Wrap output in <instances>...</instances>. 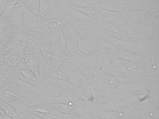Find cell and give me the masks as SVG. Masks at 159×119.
Masks as SVG:
<instances>
[{"instance_id":"9a60e30c","label":"cell","mask_w":159,"mask_h":119,"mask_svg":"<svg viewBox=\"0 0 159 119\" xmlns=\"http://www.w3.org/2000/svg\"><path fill=\"white\" fill-rule=\"evenodd\" d=\"M102 10L107 15V19L111 23L119 26H123L127 23L126 17V12H115Z\"/></svg>"},{"instance_id":"d6986e66","label":"cell","mask_w":159,"mask_h":119,"mask_svg":"<svg viewBox=\"0 0 159 119\" xmlns=\"http://www.w3.org/2000/svg\"><path fill=\"white\" fill-rule=\"evenodd\" d=\"M48 78H49V81L52 83L59 88H62V89L70 91V92H73L74 93H77L81 90V89L75 86L74 85L72 84L68 80L56 79V78H53L50 76H49Z\"/></svg>"},{"instance_id":"7402d4cb","label":"cell","mask_w":159,"mask_h":119,"mask_svg":"<svg viewBox=\"0 0 159 119\" xmlns=\"http://www.w3.org/2000/svg\"><path fill=\"white\" fill-rule=\"evenodd\" d=\"M79 35H67L66 44V55H71L79 50Z\"/></svg>"},{"instance_id":"30bf717a","label":"cell","mask_w":159,"mask_h":119,"mask_svg":"<svg viewBox=\"0 0 159 119\" xmlns=\"http://www.w3.org/2000/svg\"><path fill=\"white\" fill-rule=\"evenodd\" d=\"M95 38H101V39L111 44L115 47L130 50V51L136 52V53H139V54H143L142 47L130 43L123 39H119V38H115V37L102 34H98V35H97Z\"/></svg>"},{"instance_id":"f35d334b","label":"cell","mask_w":159,"mask_h":119,"mask_svg":"<svg viewBox=\"0 0 159 119\" xmlns=\"http://www.w3.org/2000/svg\"><path fill=\"white\" fill-rule=\"evenodd\" d=\"M12 119L11 118H10V119Z\"/></svg>"},{"instance_id":"60d3db41","label":"cell","mask_w":159,"mask_h":119,"mask_svg":"<svg viewBox=\"0 0 159 119\" xmlns=\"http://www.w3.org/2000/svg\"></svg>"},{"instance_id":"4316f807","label":"cell","mask_w":159,"mask_h":119,"mask_svg":"<svg viewBox=\"0 0 159 119\" xmlns=\"http://www.w3.org/2000/svg\"><path fill=\"white\" fill-rule=\"evenodd\" d=\"M26 67L34 73L38 78L40 76L39 66L35 57L29 58L25 60Z\"/></svg>"},{"instance_id":"603a6c76","label":"cell","mask_w":159,"mask_h":119,"mask_svg":"<svg viewBox=\"0 0 159 119\" xmlns=\"http://www.w3.org/2000/svg\"><path fill=\"white\" fill-rule=\"evenodd\" d=\"M120 111L108 110L98 107L95 115L100 119H115L119 116Z\"/></svg>"},{"instance_id":"e0dca14e","label":"cell","mask_w":159,"mask_h":119,"mask_svg":"<svg viewBox=\"0 0 159 119\" xmlns=\"http://www.w3.org/2000/svg\"><path fill=\"white\" fill-rule=\"evenodd\" d=\"M38 16L41 18L46 20L52 19L57 17L47 0H40L39 10Z\"/></svg>"},{"instance_id":"f546056e","label":"cell","mask_w":159,"mask_h":119,"mask_svg":"<svg viewBox=\"0 0 159 119\" xmlns=\"http://www.w3.org/2000/svg\"><path fill=\"white\" fill-rule=\"evenodd\" d=\"M18 1L19 0H8L5 5L4 9L0 15V17L7 19Z\"/></svg>"},{"instance_id":"7a4b0ae2","label":"cell","mask_w":159,"mask_h":119,"mask_svg":"<svg viewBox=\"0 0 159 119\" xmlns=\"http://www.w3.org/2000/svg\"><path fill=\"white\" fill-rule=\"evenodd\" d=\"M143 54L150 59H159V17L143 25Z\"/></svg>"},{"instance_id":"e575fe53","label":"cell","mask_w":159,"mask_h":119,"mask_svg":"<svg viewBox=\"0 0 159 119\" xmlns=\"http://www.w3.org/2000/svg\"><path fill=\"white\" fill-rule=\"evenodd\" d=\"M103 70L107 74L113 75L114 76H116V75L120 73L118 70L116 69L112 65H111L110 63L108 64L103 69Z\"/></svg>"},{"instance_id":"f1b7e54d","label":"cell","mask_w":159,"mask_h":119,"mask_svg":"<svg viewBox=\"0 0 159 119\" xmlns=\"http://www.w3.org/2000/svg\"><path fill=\"white\" fill-rule=\"evenodd\" d=\"M100 75L102 79L115 91V89H116L119 84V83L117 82L115 76L107 74L106 73L104 72L103 70L101 71Z\"/></svg>"},{"instance_id":"5b68a950","label":"cell","mask_w":159,"mask_h":119,"mask_svg":"<svg viewBox=\"0 0 159 119\" xmlns=\"http://www.w3.org/2000/svg\"><path fill=\"white\" fill-rule=\"evenodd\" d=\"M122 39L143 48V24L127 23L123 26Z\"/></svg>"},{"instance_id":"9c48e42d","label":"cell","mask_w":159,"mask_h":119,"mask_svg":"<svg viewBox=\"0 0 159 119\" xmlns=\"http://www.w3.org/2000/svg\"><path fill=\"white\" fill-rule=\"evenodd\" d=\"M159 15V12L143 10H136L126 12L127 23H137L143 25L158 17Z\"/></svg>"},{"instance_id":"8992f818","label":"cell","mask_w":159,"mask_h":119,"mask_svg":"<svg viewBox=\"0 0 159 119\" xmlns=\"http://www.w3.org/2000/svg\"><path fill=\"white\" fill-rule=\"evenodd\" d=\"M24 20V31L42 32L46 20L41 18L31 12L26 7L20 4Z\"/></svg>"},{"instance_id":"ffe728a7","label":"cell","mask_w":159,"mask_h":119,"mask_svg":"<svg viewBox=\"0 0 159 119\" xmlns=\"http://www.w3.org/2000/svg\"><path fill=\"white\" fill-rule=\"evenodd\" d=\"M57 16L65 15L68 5L67 0H47Z\"/></svg>"},{"instance_id":"44dd1931","label":"cell","mask_w":159,"mask_h":119,"mask_svg":"<svg viewBox=\"0 0 159 119\" xmlns=\"http://www.w3.org/2000/svg\"><path fill=\"white\" fill-rule=\"evenodd\" d=\"M96 7L107 11L125 12L122 7L109 0H98Z\"/></svg>"},{"instance_id":"7c38bea8","label":"cell","mask_w":159,"mask_h":119,"mask_svg":"<svg viewBox=\"0 0 159 119\" xmlns=\"http://www.w3.org/2000/svg\"><path fill=\"white\" fill-rule=\"evenodd\" d=\"M125 115L132 119H159V108L146 110H130L121 108Z\"/></svg>"},{"instance_id":"ac0fdd59","label":"cell","mask_w":159,"mask_h":119,"mask_svg":"<svg viewBox=\"0 0 159 119\" xmlns=\"http://www.w3.org/2000/svg\"><path fill=\"white\" fill-rule=\"evenodd\" d=\"M71 7L74 9L81 12L85 15L93 19L98 20L99 19L107 17V15L104 13L102 10L97 7Z\"/></svg>"},{"instance_id":"2e32d148","label":"cell","mask_w":159,"mask_h":119,"mask_svg":"<svg viewBox=\"0 0 159 119\" xmlns=\"http://www.w3.org/2000/svg\"><path fill=\"white\" fill-rule=\"evenodd\" d=\"M15 77L30 84L36 86H38V77L26 67L17 71L16 73Z\"/></svg>"},{"instance_id":"d590c367","label":"cell","mask_w":159,"mask_h":119,"mask_svg":"<svg viewBox=\"0 0 159 119\" xmlns=\"http://www.w3.org/2000/svg\"><path fill=\"white\" fill-rule=\"evenodd\" d=\"M10 117L6 114L1 109H0V119H10Z\"/></svg>"},{"instance_id":"ab89813d","label":"cell","mask_w":159,"mask_h":119,"mask_svg":"<svg viewBox=\"0 0 159 119\" xmlns=\"http://www.w3.org/2000/svg\"><path fill=\"white\" fill-rule=\"evenodd\" d=\"M67 2H68V1H69V0H67Z\"/></svg>"},{"instance_id":"836d02e7","label":"cell","mask_w":159,"mask_h":119,"mask_svg":"<svg viewBox=\"0 0 159 119\" xmlns=\"http://www.w3.org/2000/svg\"><path fill=\"white\" fill-rule=\"evenodd\" d=\"M96 39L97 42L100 48L109 50L114 47L111 44L101 38H96Z\"/></svg>"},{"instance_id":"4fadbf2b","label":"cell","mask_w":159,"mask_h":119,"mask_svg":"<svg viewBox=\"0 0 159 119\" xmlns=\"http://www.w3.org/2000/svg\"><path fill=\"white\" fill-rule=\"evenodd\" d=\"M68 20V17L66 15L59 16L52 19L46 20V29L47 30L59 34L64 29Z\"/></svg>"},{"instance_id":"8fae6325","label":"cell","mask_w":159,"mask_h":119,"mask_svg":"<svg viewBox=\"0 0 159 119\" xmlns=\"http://www.w3.org/2000/svg\"><path fill=\"white\" fill-rule=\"evenodd\" d=\"M78 49L89 57L93 53H99L100 47L97 42L95 37L93 35H89L84 37L79 36Z\"/></svg>"},{"instance_id":"74e56055","label":"cell","mask_w":159,"mask_h":119,"mask_svg":"<svg viewBox=\"0 0 159 119\" xmlns=\"http://www.w3.org/2000/svg\"><path fill=\"white\" fill-rule=\"evenodd\" d=\"M4 64V62H2V60H0V66H1L2 64Z\"/></svg>"},{"instance_id":"8d00e7d4","label":"cell","mask_w":159,"mask_h":119,"mask_svg":"<svg viewBox=\"0 0 159 119\" xmlns=\"http://www.w3.org/2000/svg\"><path fill=\"white\" fill-rule=\"evenodd\" d=\"M2 101H3V100H2V99L1 98V97H0V109H1V106L2 103Z\"/></svg>"},{"instance_id":"52a82bcc","label":"cell","mask_w":159,"mask_h":119,"mask_svg":"<svg viewBox=\"0 0 159 119\" xmlns=\"http://www.w3.org/2000/svg\"><path fill=\"white\" fill-rule=\"evenodd\" d=\"M109 51L112 55L120 58L123 60L130 62L158 65V62L151 60L142 54L118 48L115 46Z\"/></svg>"},{"instance_id":"277c9868","label":"cell","mask_w":159,"mask_h":119,"mask_svg":"<svg viewBox=\"0 0 159 119\" xmlns=\"http://www.w3.org/2000/svg\"><path fill=\"white\" fill-rule=\"evenodd\" d=\"M122 7L125 12L143 10L159 12V0H109Z\"/></svg>"},{"instance_id":"1f68e13d","label":"cell","mask_w":159,"mask_h":119,"mask_svg":"<svg viewBox=\"0 0 159 119\" xmlns=\"http://www.w3.org/2000/svg\"><path fill=\"white\" fill-rule=\"evenodd\" d=\"M68 5L72 7H90L89 4L86 2L84 0H69Z\"/></svg>"},{"instance_id":"83f0119b","label":"cell","mask_w":159,"mask_h":119,"mask_svg":"<svg viewBox=\"0 0 159 119\" xmlns=\"http://www.w3.org/2000/svg\"><path fill=\"white\" fill-rule=\"evenodd\" d=\"M110 63L120 73H129L125 66L124 61L122 59L113 56L111 59Z\"/></svg>"},{"instance_id":"cb8c5ba5","label":"cell","mask_w":159,"mask_h":119,"mask_svg":"<svg viewBox=\"0 0 159 119\" xmlns=\"http://www.w3.org/2000/svg\"><path fill=\"white\" fill-rule=\"evenodd\" d=\"M87 56L80 50H77L75 55V61L78 70L84 73L86 68Z\"/></svg>"},{"instance_id":"d6a6232c","label":"cell","mask_w":159,"mask_h":119,"mask_svg":"<svg viewBox=\"0 0 159 119\" xmlns=\"http://www.w3.org/2000/svg\"><path fill=\"white\" fill-rule=\"evenodd\" d=\"M33 112L42 119H63V117L52 113H40L36 112Z\"/></svg>"},{"instance_id":"4dcf8cb0","label":"cell","mask_w":159,"mask_h":119,"mask_svg":"<svg viewBox=\"0 0 159 119\" xmlns=\"http://www.w3.org/2000/svg\"><path fill=\"white\" fill-rule=\"evenodd\" d=\"M48 73L49 76L53 78L68 80L66 75L58 68H52L48 69Z\"/></svg>"},{"instance_id":"6da1fadb","label":"cell","mask_w":159,"mask_h":119,"mask_svg":"<svg viewBox=\"0 0 159 119\" xmlns=\"http://www.w3.org/2000/svg\"><path fill=\"white\" fill-rule=\"evenodd\" d=\"M120 108L130 110H146L159 108V93L144 94L130 93L113 95Z\"/></svg>"},{"instance_id":"3957f363","label":"cell","mask_w":159,"mask_h":119,"mask_svg":"<svg viewBox=\"0 0 159 119\" xmlns=\"http://www.w3.org/2000/svg\"><path fill=\"white\" fill-rule=\"evenodd\" d=\"M3 86L24 99L34 97L43 91L39 86L30 84L15 76H9Z\"/></svg>"},{"instance_id":"484cf974","label":"cell","mask_w":159,"mask_h":119,"mask_svg":"<svg viewBox=\"0 0 159 119\" xmlns=\"http://www.w3.org/2000/svg\"><path fill=\"white\" fill-rule=\"evenodd\" d=\"M18 2L26 7L36 15L38 16L39 15L40 0H19Z\"/></svg>"},{"instance_id":"ba28073f","label":"cell","mask_w":159,"mask_h":119,"mask_svg":"<svg viewBox=\"0 0 159 119\" xmlns=\"http://www.w3.org/2000/svg\"><path fill=\"white\" fill-rule=\"evenodd\" d=\"M95 24L98 34L122 39L123 26L111 23L107 17L96 20Z\"/></svg>"},{"instance_id":"d4e9b609","label":"cell","mask_w":159,"mask_h":119,"mask_svg":"<svg viewBox=\"0 0 159 119\" xmlns=\"http://www.w3.org/2000/svg\"><path fill=\"white\" fill-rule=\"evenodd\" d=\"M3 86V89L0 94V97L6 103L21 99V98L16 93L8 88Z\"/></svg>"},{"instance_id":"5bb4252c","label":"cell","mask_w":159,"mask_h":119,"mask_svg":"<svg viewBox=\"0 0 159 119\" xmlns=\"http://www.w3.org/2000/svg\"><path fill=\"white\" fill-rule=\"evenodd\" d=\"M8 25H12L16 26L21 30L24 31V20L23 16L20 8V5L17 2L12 11L7 18Z\"/></svg>"}]
</instances>
